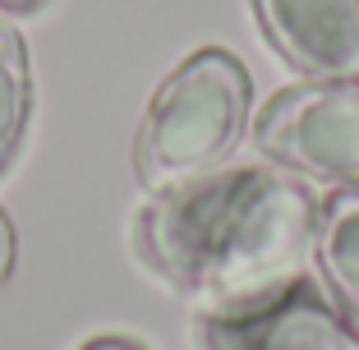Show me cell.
Returning <instances> with one entry per match:
<instances>
[{"label": "cell", "mask_w": 359, "mask_h": 350, "mask_svg": "<svg viewBox=\"0 0 359 350\" xmlns=\"http://www.w3.org/2000/svg\"><path fill=\"white\" fill-rule=\"evenodd\" d=\"M83 350H143V346H134V341H125V337H97V341H88Z\"/></svg>", "instance_id": "9"}, {"label": "cell", "mask_w": 359, "mask_h": 350, "mask_svg": "<svg viewBox=\"0 0 359 350\" xmlns=\"http://www.w3.org/2000/svg\"><path fill=\"white\" fill-rule=\"evenodd\" d=\"M313 258L327 281V295L337 314L359 332V184L332 194L318 208Z\"/></svg>", "instance_id": "6"}, {"label": "cell", "mask_w": 359, "mask_h": 350, "mask_svg": "<svg viewBox=\"0 0 359 350\" xmlns=\"http://www.w3.org/2000/svg\"><path fill=\"white\" fill-rule=\"evenodd\" d=\"M42 0H0V10H10V14H19V10H37Z\"/></svg>", "instance_id": "10"}, {"label": "cell", "mask_w": 359, "mask_h": 350, "mask_svg": "<svg viewBox=\"0 0 359 350\" xmlns=\"http://www.w3.org/2000/svg\"><path fill=\"white\" fill-rule=\"evenodd\" d=\"M258 148L281 170H299L309 180L359 184V79L341 83H295L258 111Z\"/></svg>", "instance_id": "3"}, {"label": "cell", "mask_w": 359, "mask_h": 350, "mask_svg": "<svg viewBox=\"0 0 359 350\" xmlns=\"http://www.w3.org/2000/svg\"><path fill=\"white\" fill-rule=\"evenodd\" d=\"M249 69L222 46H198L157 83L134 134V170L152 194L194 184L240 148L249 129Z\"/></svg>", "instance_id": "2"}, {"label": "cell", "mask_w": 359, "mask_h": 350, "mask_svg": "<svg viewBox=\"0 0 359 350\" xmlns=\"http://www.w3.org/2000/svg\"><path fill=\"white\" fill-rule=\"evenodd\" d=\"M254 14L290 69L318 83L359 79V0H254Z\"/></svg>", "instance_id": "5"}, {"label": "cell", "mask_w": 359, "mask_h": 350, "mask_svg": "<svg viewBox=\"0 0 359 350\" xmlns=\"http://www.w3.org/2000/svg\"><path fill=\"white\" fill-rule=\"evenodd\" d=\"M313 231L318 203L295 170L231 166L152 194L134 222V249L203 318H240L304 281Z\"/></svg>", "instance_id": "1"}, {"label": "cell", "mask_w": 359, "mask_h": 350, "mask_svg": "<svg viewBox=\"0 0 359 350\" xmlns=\"http://www.w3.org/2000/svg\"><path fill=\"white\" fill-rule=\"evenodd\" d=\"M14 254H19V240H14V222H10V213L0 208V281H10V272H14Z\"/></svg>", "instance_id": "8"}, {"label": "cell", "mask_w": 359, "mask_h": 350, "mask_svg": "<svg viewBox=\"0 0 359 350\" xmlns=\"http://www.w3.org/2000/svg\"><path fill=\"white\" fill-rule=\"evenodd\" d=\"M32 116V69L23 32L0 14V170L14 161Z\"/></svg>", "instance_id": "7"}, {"label": "cell", "mask_w": 359, "mask_h": 350, "mask_svg": "<svg viewBox=\"0 0 359 350\" xmlns=\"http://www.w3.org/2000/svg\"><path fill=\"white\" fill-rule=\"evenodd\" d=\"M198 341L203 350H359V332L309 281H295L254 314L203 318Z\"/></svg>", "instance_id": "4"}]
</instances>
